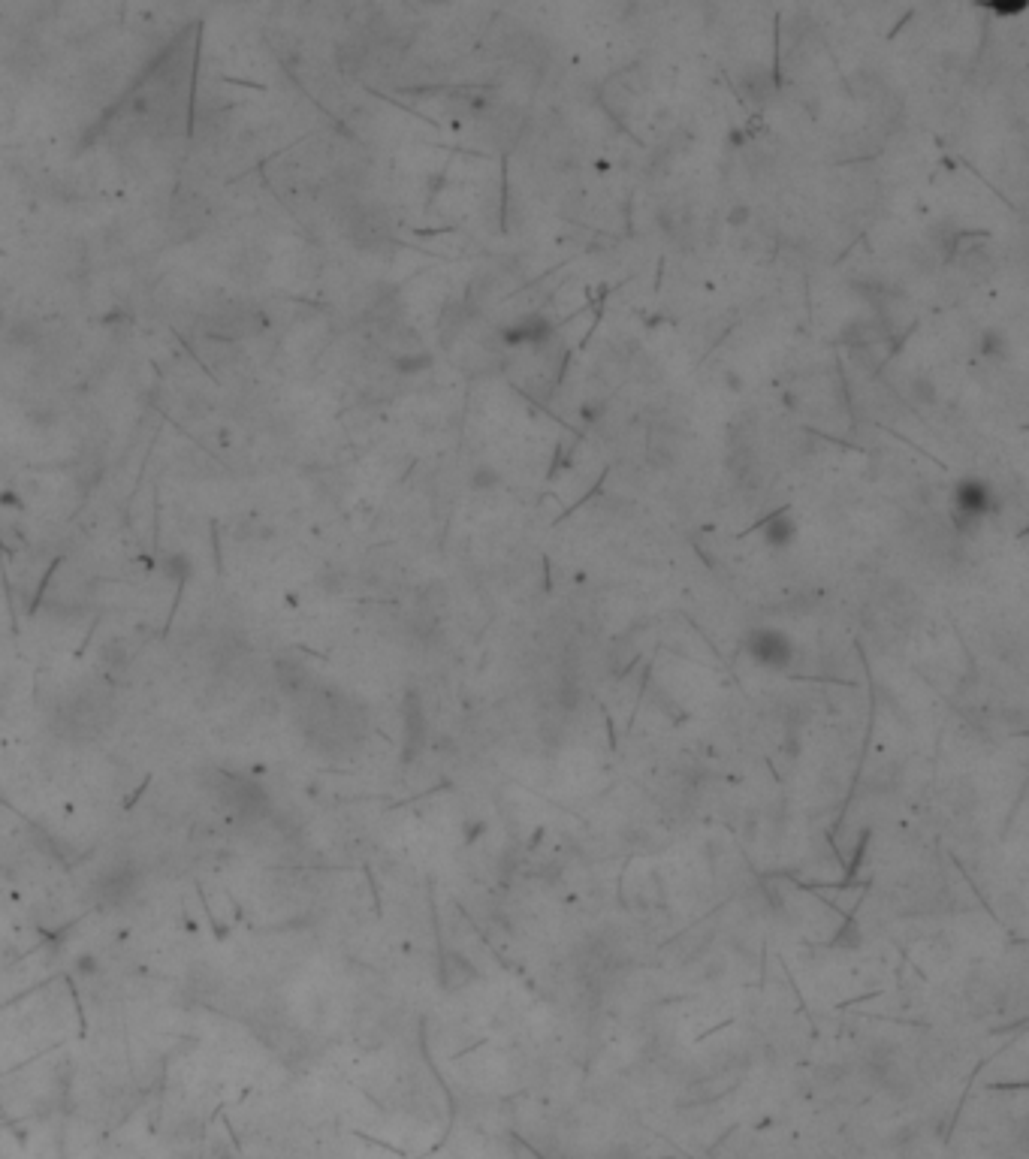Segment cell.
Returning <instances> with one entry per match:
<instances>
[{
  "label": "cell",
  "mask_w": 1029,
  "mask_h": 1159,
  "mask_svg": "<svg viewBox=\"0 0 1029 1159\" xmlns=\"http://www.w3.org/2000/svg\"><path fill=\"white\" fill-rule=\"evenodd\" d=\"M954 508L960 517H969V520L981 517L990 508V489L981 480H963L954 489Z\"/></svg>",
  "instance_id": "1"
},
{
  "label": "cell",
  "mask_w": 1029,
  "mask_h": 1159,
  "mask_svg": "<svg viewBox=\"0 0 1029 1159\" xmlns=\"http://www.w3.org/2000/svg\"><path fill=\"white\" fill-rule=\"evenodd\" d=\"M501 483V474L495 471V468H489V465H477L474 471H471V486L474 489H492V486H498Z\"/></svg>",
  "instance_id": "2"
},
{
  "label": "cell",
  "mask_w": 1029,
  "mask_h": 1159,
  "mask_svg": "<svg viewBox=\"0 0 1029 1159\" xmlns=\"http://www.w3.org/2000/svg\"><path fill=\"white\" fill-rule=\"evenodd\" d=\"M785 532L791 535V532H794V526H791V520L779 517V520H773V523H770V529H767V538H773V541H782V538H785Z\"/></svg>",
  "instance_id": "3"
},
{
  "label": "cell",
  "mask_w": 1029,
  "mask_h": 1159,
  "mask_svg": "<svg viewBox=\"0 0 1029 1159\" xmlns=\"http://www.w3.org/2000/svg\"><path fill=\"white\" fill-rule=\"evenodd\" d=\"M728 224H731V227H743V224H749V206H734V209H731V215H728Z\"/></svg>",
  "instance_id": "4"
}]
</instances>
